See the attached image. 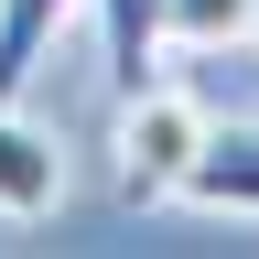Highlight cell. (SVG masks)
Listing matches in <instances>:
<instances>
[{"label": "cell", "mask_w": 259, "mask_h": 259, "mask_svg": "<svg viewBox=\"0 0 259 259\" xmlns=\"http://www.w3.org/2000/svg\"><path fill=\"white\" fill-rule=\"evenodd\" d=\"M205 97L173 87V76H151V87H130L119 97V130H108V151H119V205H173L184 173H194V151H205Z\"/></svg>", "instance_id": "6da1fadb"}, {"label": "cell", "mask_w": 259, "mask_h": 259, "mask_svg": "<svg viewBox=\"0 0 259 259\" xmlns=\"http://www.w3.org/2000/svg\"><path fill=\"white\" fill-rule=\"evenodd\" d=\"M65 205V151L54 130L22 108V97H0V216H54Z\"/></svg>", "instance_id": "7a4b0ae2"}, {"label": "cell", "mask_w": 259, "mask_h": 259, "mask_svg": "<svg viewBox=\"0 0 259 259\" xmlns=\"http://www.w3.org/2000/svg\"><path fill=\"white\" fill-rule=\"evenodd\" d=\"M184 205L259 216V119H227V130H205V151H194V173H184Z\"/></svg>", "instance_id": "3957f363"}, {"label": "cell", "mask_w": 259, "mask_h": 259, "mask_svg": "<svg viewBox=\"0 0 259 259\" xmlns=\"http://www.w3.org/2000/svg\"><path fill=\"white\" fill-rule=\"evenodd\" d=\"M97 54H108V87L130 97V87H151L162 76V0H97Z\"/></svg>", "instance_id": "277c9868"}, {"label": "cell", "mask_w": 259, "mask_h": 259, "mask_svg": "<svg viewBox=\"0 0 259 259\" xmlns=\"http://www.w3.org/2000/svg\"><path fill=\"white\" fill-rule=\"evenodd\" d=\"M65 22H76V0H0V97H32Z\"/></svg>", "instance_id": "5b68a950"}, {"label": "cell", "mask_w": 259, "mask_h": 259, "mask_svg": "<svg viewBox=\"0 0 259 259\" xmlns=\"http://www.w3.org/2000/svg\"><path fill=\"white\" fill-rule=\"evenodd\" d=\"M248 32H259V0H162L173 54H216V44H248Z\"/></svg>", "instance_id": "8992f818"}, {"label": "cell", "mask_w": 259, "mask_h": 259, "mask_svg": "<svg viewBox=\"0 0 259 259\" xmlns=\"http://www.w3.org/2000/svg\"><path fill=\"white\" fill-rule=\"evenodd\" d=\"M248 44H259V32H248Z\"/></svg>", "instance_id": "52a82bcc"}]
</instances>
